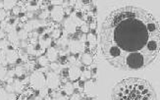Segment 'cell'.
<instances>
[{"instance_id":"6da1fadb","label":"cell","mask_w":160,"mask_h":100,"mask_svg":"<svg viewBox=\"0 0 160 100\" xmlns=\"http://www.w3.org/2000/svg\"><path fill=\"white\" fill-rule=\"evenodd\" d=\"M100 43L104 57L114 67L126 71L144 69L159 53V23L141 8H120L103 23Z\"/></svg>"},{"instance_id":"7a4b0ae2","label":"cell","mask_w":160,"mask_h":100,"mask_svg":"<svg viewBox=\"0 0 160 100\" xmlns=\"http://www.w3.org/2000/svg\"><path fill=\"white\" fill-rule=\"evenodd\" d=\"M112 100H157L151 85L144 80L127 79L112 90Z\"/></svg>"},{"instance_id":"3957f363","label":"cell","mask_w":160,"mask_h":100,"mask_svg":"<svg viewBox=\"0 0 160 100\" xmlns=\"http://www.w3.org/2000/svg\"><path fill=\"white\" fill-rule=\"evenodd\" d=\"M30 87L33 90H40L46 87V75L41 71L33 72L30 77Z\"/></svg>"},{"instance_id":"277c9868","label":"cell","mask_w":160,"mask_h":100,"mask_svg":"<svg viewBox=\"0 0 160 100\" xmlns=\"http://www.w3.org/2000/svg\"><path fill=\"white\" fill-rule=\"evenodd\" d=\"M61 85V80L58 74L54 73V72H48L46 74V85L49 89L55 90L60 87Z\"/></svg>"},{"instance_id":"5b68a950","label":"cell","mask_w":160,"mask_h":100,"mask_svg":"<svg viewBox=\"0 0 160 100\" xmlns=\"http://www.w3.org/2000/svg\"><path fill=\"white\" fill-rule=\"evenodd\" d=\"M86 49V43L81 42L78 39H72L69 41V52L72 55L82 53Z\"/></svg>"},{"instance_id":"8992f818","label":"cell","mask_w":160,"mask_h":100,"mask_svg":"<svg viewBox=\"0 0 160 100\" xmlns=\"http://www.w3.org/2000/svg\"><path fill=\"white\" fill-rule=\"evenodd\" d=\"M63 27H64V32L68 35V37L69 35H75L76 32H77V25L72 20L71 17H67V18L64 19Z\"/></svg>"},{"instance_id":"52a82bcc","label":"cell","mask_w":160,"mask_h":100,"mask_svg":"<svg viewBox=\"0 0 160 100\" xmlns=\"http://www.w3.org/2000/svg\"><path fill=\"white\" fill-rule=\"evenodd\" d=\"M50 16H51L52 20L55 22H62L65 19V13L62 6H53L52 10L50 11Z\"/></svg>"},{"instance_id":"ba28073f","label":"cell","mask_w":160,"mask_h":100,"mask_svg":"<svg viewBox=\"0 0 160 100\" xmlns=\"http://www.w3.org/2000/svg\"><path fill=\"white\" fill-rule=\"evenodd\" d=\"M82 75V69L76 66H71L68 69V79L70 82H77Z\"/></svg>"},{"instance_id":"9c48e42d","label":"cell","mask_w":160,"mask_h":100,"mask_svg":"<svg viewBox=\"0 0 160 100\" xmlns=\"http://www.w3.org/2000/svg\"><path fill=\"white\" fill-rule=\"evenodd\" d=\"M45 56L47 57L49 62H56L59 57V53H58V50L55 48V47H49V48L46 49L45 52Z\"/></svg>"},{"instance_id":"30bf717a","label":"cell","mask_w":160,"mask_h":100,"mask_svg":"<svg viewBox=\"0 0 160 100\" xmlns=\"http://www.w3.org/2000/svg\"><path fill=\"white\" fill-rule=\"evenodd\" d=\"M94 89H95V82L94 80H86L85 83V91L86 93V95L91 97L94 96Z\"/></svg>"},{"instance_id":"8fae6325","label":"cell","mask_w":160,"mask_h":100,"mask_svg":"<svg viewBox=\"0 0 160 100\" xmlns=\"http://www.w3.org/2000/svg\"><path fill=\"white\" fill-rule=\"evenodd\" d=\"M18 58L19 55L16 50H11V51H8L6 53V59L8 64H15Z\"/></svg>"},{"instance_id":"7c38bea8","label":"cell","mask_w":160,"mask_h":100,"mask_svg":"<svg viewBox=\"0 0 160 100\" xmlns=\"http://www.w3.org/2000/svg\"><path fill=\"white\" fill-rule=\"evenodd\" d=\"M62 91L66 94L67 96L72 95V94L75 92L74 85H73V83H72L71 82H65V83H64V85H63V87H62Z\"/></svg>"},{"instance_id":"4fadbf2b","label":"cell","mask_w":160,"mask_h":100,"mask_svg":"<svg viewBox=\"0 0 160 100\" xmlns=\"http://www.w3.org/2000/svg\"><path fill=\"white\" fill-rule=\"evenodd\" d=\"M86 41L88 43L89 49L91 50L95 49V47H96V37H95L94 33L88 32V35H86Z\"/></svg>"},{"instance_id":"5bb4252c","label":"cell","mask_w":160,"mask_h":100,"mask_svg":"<svg viewBox=\"0 0 160 100\" xmlns=\"http://www.w3.org/2000/svg\"><path fill=\"white\" fill-rule=\"evenodd\" d=\"M92 61H93L92 56L89 53H86V52H85V53L82 55V57H81V63L84 64V65H86V66L91 65Z\"/></svg>"},{"instance_id":"9a60e30c","label":"cell","mask_w":160,"mask_h":100,"mask_svg":"<svg viewBox=\"0 0 160 100\" xmlns=\"http://www.w3.org/2000/svg\"><path fill=\"white\" fill-rule=\"evenodd\" d=\"M17 5V1H12V0H8V1H3V9L8 12V11H12V9Z\"/></svg>"},{"instance_id":"2e32d148","label":"cell","mask_w":160,"mask_h":100,"mask_svg":"<svg viewBox=\"0 0 160 100\" xmlns=\"http://www.w3.org/2000/svg\"><path fill=\"white\" fill-rule=\"evenodd\" d=\"M36 61H38V64L41 67V68H45V67L48 66V64H49V61H48V59H47V57L45 56V55H41V56H39Z\"/></svg>"},{"instance_id":"e0dca14e","label":"cell","mask_w":160,"mask_h":100,"mask_svg":"<svg viewBox=\"0 0 160 100\" xmlns=\"http://www.w3.org/2000/svg\"><path fill=\"white\" fill-rule=\"evenodd\" d=\"M63 32L60 29H53L52 32H50V37L55 38V39H59L60 37H62Z\"/></svg>"},{"instance_id":"ac0fdd59","label":"cell","mask_w":160,"mask_h":100,"mask_svg":"<svg viewBox=\"0 0 160 100\" xmlns=\"http://www.w3.org/2000/svg\"><path fill=\"white\" fill-rule=\"evenodd\" d=\"M50 69H51L52 72H54V73L60 74V72L63 68L58 62H52V63H50Z\"/></svg>"},{"instance_id":"d6986e66","label":"cell","mask_w":160,"mask_h":100,"mask_svg":"<svg viewBox=\"0 0 160 100\" xmlns=\"http://www.w3.org/2000/svg\"><path fill=\"white\" fill-rule=\"evenodd\" d=\"M91 70H84L82 71V75H81V80H83V82H86V80H91Z\"/></svg>"},{"instance_id":"ffe728a7","label":"cell","mask_w":160,"mask_h":100,"mask_svg":"<svg viewBox=\"0 0 160 100\" xmlns=\"http://www.w3.org/2000/svg\"><path fill=\"white\" fill-rule=\"evenodd\" d=\"M6 75H7V70L4 66L0 65V82H3L6 79Z\"/></svg>"},{"instance_id":"44dd1931","label":"cell","mask_w":160,"mask_h":100,"mask_svg":"<svg viewBox=\"0 0 160 100\" xmlns=\"http://www.w3.org/2000/svg\"><path fill=\"white\" fill-rule=\"evenodd\" d=\"M53 99L54 100H69V97L67 96L63 91H61V92H58L57 95H56Z\"/></svg>"},{"instance_id":"7402d4cb","label":"cell","mask_w":160,"mask_h":100,"mask_svg":"<svg viewBox=\"0 0 160 100\" xmlns=\"http://www.w3.org/2000/svg\"><path fill=\"white\" fill-rule=\"evenodd\" d=\"M21 12H22V6H20V5H18V3H17L16 6L12 9V14L17 17Z\"/></svg>"},{"instance_id":"603a6c76","label":"cell","mask_w":160,"mask_h":100,"mask_svg":"<svg viewBox=\"0 0 160 100\" xmlns=\"http://www.w3.org/2000/svg\"><path fill=\"white\" fill-rule=\"evenodd\" d=\"M7 91L5 90V88L0 87V100H7Z\"/></svg>"},{"instance_id":"cb8c5ba5","label":"cell","mask_w":160,"mask_h":100,"mask_svg":"<svg viewBox=\"0 0 160 100\" xmlns=\"http://www.w3.org/2000/svg\"><path fill=\"white\" fill-rule=\"evenodd\" d=\"M9 45V41L7 39H1L0 40V49H7V46Z\"/></svg>"},{"instance_id":"d4e9b609","label":"cell","mask_w":160,"mask_h":100,"mask_svg":"<svg viewBox=\"0 0 160 100\" xmlns=\"http://www.w3.org/2000/svg\"><path fill=\"white\" fill-rule=\"evenodd\" d=\"M69 100H82V96L79 92H74L72 95H70Z\"/></svg>"},{"instance_id":"484cf974","label":"cell","mask_w":160,"mask_h":100,"mask_svg":"<svg viewBox=\"0 0 160 100\" xmlns=\"http://www.w3.org/2000/svg\"><path fill=\"white\" fill-rule=\"evenodd\" d=\"M81 30L83 32V33H85V35H86V33L89 32V27L88 25H86V23H85L83 25V26H81Z\"/></svg>"},{"instance_id":"4316f807","label":"cell","mask_w":160,"mask_h":100,"mask_svg":"<svg viewBox=\"0 0 160 100\" xmlns=\"http://www.w3.org/2000/svg\"><path fill=\"white\" fill-rule=\"evenodd\" d=\"M8 12H6L4 9H0V22L4 21V19L8 16Z\"/></svg>"},{"instance_id":"83f0119b","label":"cell","mask_w":160,"mask_h":100,"mask_svg":"<svg viewBox=\"0 0 160 100\" xmlns=\"http://www.w3.org/2000/svg\"><path fill=\"white\" fill-rule=\"evenodd\" d=\"M7 100H18V97H17V94L14 92L8 93L7 95Z\"/></svg>"},{"instance_id":"f1b7e54d","label":"cell","mask_w":160,"mask_h":100,"mask_svg":"<svg viewBox=\"0 0 160 100\" xmlns=\"http://www.w3.org/2000/svg\"><path fill=\"white\" fill-rule=\"evenodd\" d=\"M5 35H6V33H5V30L0 29V40H1V39H4V38H5Z\"/></svg>"},{"instance_id":"f546056e","label":"cell","mask_w":160,"mask_h":100,"mask_svg":"<svg viewBox=\"0 0 160 100\" xmlns=\"http://www.w3.org/2000/svg\"><path fill=\"white\" fill-rule=\"evenodd\" d=\"M89 27V30H93L96 27V22L95 21H92L91 22V26H88Z\"/></svg>"},{"instance_id":"4dcf8cb0","label":"cell","mask_w":160,"mask_h":100,"mask_svg":"<svg viewBox=\"0 0 160 100\" xmlns=\"http://www.w3.org/2000/svg\"><path fill=\"white\" fill-rule=\"evenodd\" d=\"M43 100H52V97L50 96V95H47V96L44 97V99H43Z\"/></svg>"},{"instance_id":"1f68e13d","label":"cell","mask_w":160,"mask_h":100,"mask_svg":"<svg viewBox=\"0 0 160 100\" xmlns=\"http://www.w3.org/2000/svg\"><path fill=\"white\" fill-rule=\"evenodd\" d=\"M33 100H43V98H41L40 96H35V98H33Z\"/></svg>"}]
</instances>
